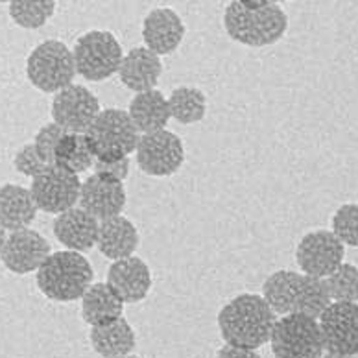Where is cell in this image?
<instances>
[{"instance_id":"6da1fadb","label":"cell","mask_w":358,"mask_h":358,"mask_svg":"<svg viewBox=\"0 0 358 358\" xmlns=\"http://www.w3.org/2000/svg\"><path fill=\"white\" fill-rule=\"evenodd\" d=\"M224 26L233 41L261 48L281 41L288 30V17L277 2L235 0L225 8Z\"/></svg>"},{"instance_id":"7a4b0ae2","label":"cell","mask_w":358,"mask_h":358,"mask_svg":"<svg viewBox=\"0 0 358 358\" xmlns=\"http://www.w3.org/2000/svg\"><path fill=\"white\" fill-rule=\"evenodd\" d=\"M262 297L277 316L305 314L320 320L333 303L323 279L299 271H273L262 285Z\"/></svg>"},{"instance_id":"3957f363","label":"cell","mask_w":358,"mask_h":358,"mask_svg":"<svg viewBox=\"0 0 358 358\" xmlns=\"http://www.w3.org/2000/svg\"><path fill=\"white\" fill-rule=\"evenodd\" d=\"M277 314L259 294L233 297L218 313V329L225 343L236 348L259 349L270 342Z\"/></svg>"},{"instance_id":"277c9868","label":"cell","mask_w":358,"mask_h":358,"mask_svg":"<svg viewBox=\"0 0 358 358\" xmlns=\"http://www.w3.org/2000/svg\"><path fill=\"white\" fill-rule=\"evenodd\" d=\"M36 273L43 296L59 303L82 299L94 277L91 262L82 253L71 250L50 253Z\"/></svg>"},{"instance_id":"5b68a950","label":"cell","mask_w":358,"mask_h":358,"mask_svg":"<svg viewBox=\"0 0 358 358\" xmlns=\"http://www.w3.org/2000/svg\"><path fill=\"white\" fill-rule=\"evenodd\" d=\"M26 76L31 85L41 92L57 94L74 83V54L65 43L57 39L39 43L26 59Z\"/></svg>"},{"instance_id":"8992f818","label":"cell","mask_w":358,"mask_h":358,"mask_svg":"<svg viewBox=\"0 0 358 358\" xmlns=\"http://www.w3.org/2000/svg\"><path fill=\"white\" fill-rule=\"evenodd\" d=\"M94 157L102 161H118L129 157L137 148L141 134L131 122L128 111L117 108L102 109L85 131Z\"/></svg>"},{"instance_id":"52a82bcc","label":"cell","mask_w":358,"mask_h":358,"mask_svg":"<svg viewBox=\"0 0 358 358\" xmlns=\"http://www.w3.org/2000/svg\"><path fill=\"white\" fill-rule=\"evenodd\" d=\"M270 345L275 358H322L325 353L320 323L305 314L277 317Z\"/></svg>"},{"instance_id":"ba28073f","label":"cell","mask_w":358,"mask_h":358,"mask_svg":"<svg viewBox=\"0 0 358 358\" xmlns=\"http://www.w3.org/2000/svg\"><path fill=\"white\" fill-rule=\"evenodd\" d=\"M76 74L91 82H103L117 74L124 59L122 46L111 31L91 30L74 45Z\"/></svg>"},{"instance_id":"9c48e42d","label":"cell","mask_w":358,"mask_h":358,"mask_svg":"<svg viewBox=\"0 0 358 358\" xmlns=\"http://www.w3.org/2000/svg\"><path fill=\"white\" fill-rule=\"evenodd\" d=\"M138 169L152 178L174 176L185 163L183 141L169 129L144 134L135 148Z\"/></svg>"},{"instance_id":"30bf717a","label":"cell","mask_w":358,"mask_h":358,"mask_svg":"<svg viewBox=\"0 0 358 358\" xmlns=\"http://www.w3.org/2000/svg\"><path fill=\"white\" fill-rule=\"evenodd\" d=\"M30 190L37 209L57 216L80 203L82 181L69 170L50 164L45 172L31 179Z\"/></svg>"},{"instance_id":"8fae6325","label":"cell","mask_w":358,"mask_h":358,"mask_svg":"<svg viewBox=\"0 0 358 358\" xmlns=\"http://www.w3.org/2000/svg\"><path fill=\"white\" fill-rule=\"evenodd\" d=\"M345 246L334 236L333 231L317 229L303 236L296 250L297 266L301 273L316 279H327L343 264Z\"/></svg>"},{"instance_id":"7c38bea8","label":"cell","mask_w":358,"mask_h":358,"mask_svg":"<svg viewBox=\"0 0 358 358\" xmlns=\"http://www.w3.org/2000/svg\"><path fill=\"white\" fill-rule=\"evenodd\" d=\"M100 111L98 98L80 83H72L52 100V118L67 134H85Z\"/></svg>"},{"instance_id":"4fadbf2b","label":"cell","mask_w":358,"mask_h":358,"mask_svg":"<svg viewBox=\"0 0 358 358\" xmlns=\"http://www.w3.org/2000/svg\"><path fill=\"white\" fill-rule=\"evenodd\" d=\"M317 323L327 353L358 355V303H331Z\"/></svg>"},{"instance_id":"5bb4252c","label":"cell","mask_w":358,"mask_h":358,"mask_svg":"<svg viewBox=\"0 0 358 358\" xmlns=\"http://www.w3.org/2000/svg\"><path fill=\"white\" fill-rule=\"evenodd\" d=\"M50 253V244L45 236L39 231L26 227L8 235L0 259L11 273L26 275L39 270Z\"/></svg>"},{"instance_id":"9a60e30c","label":"cell","mask_w":358,"mask_h":358,"mask_svg":"<svg viewBox=\"0 0 358 358\" xmlns=\"http://www.w3.org/2000/svg\"><path fill=\"white\" fill-rule=\"evenodd\" d=\"M126 201H128L126 189L118 179L94 172L82 183L80 207L94 216L98 222L122 215Z\"/></svg>"},{"instance_id":"2e32d148","label":"cell","mask_w":358,"mask_h":358,"mask_svg":"<svg viewBox=\"0 0 358 358\" xmlns=\"http://www.w3.org/2000/svg\"><path fill=\"white\" fill-rule=\"evenodd\" d=\"M152 270L141 257L115 261L108 270V285L124 303H138L152 290Z\"/></svg>"},{"instance_id":"e0dca14e","label":"cell","mask_w":358,"mask_h":358,"mask_svg":"<svg viewBox=\"0 0 358 358\" xmlns=\"http://www.w3.org/2000/svg\"><path fill=\"white\" fill-rule=\"evenodd\" d=\"M187 28L181 17L170 8L150 11L143 22V39L148 50L161 56H170L183 43Z\"/></svg>"},{"instance_id":"ac0fdd59","label":"cell","mask_w":358,"mask_h":358,"mask_svg":"<svg viewBox=\"0 0 358 358\" xmlns=\"http://www.w3.org/2000/svg\"><path fill=\"white\" fill-rule=\"evenodd\" d=\"M100 222L80 205L65 210L54 220V236L71 251H89L96 246Z\"/></svg>"},{"instance_id":"d6986e66","label":"cell","mask_w":358,"mask_h":358,"mask_svg":"<svg viewBox=\"0 0 358 358\" xmlns=\"http://www.w3.org/2000/svg\"><path fill=\"white\" fill-rule=\"evenodd\" d=\"M161 74H163L161 57L148 50L146 46H137L128 54H124V59L118 69V78L122 85L134 91L135 94L155 89Z\"/></svg>"},{"instance_id":"ffe728a7","label":"cell","mask_w":358,"mask_h":358,"mask_svg":"<svg viewBox=\"0 0 358 358\" xmlns=\"http://www.w3.org/2000/svg\"><path fill=\"white\" fill-rule=\"evenodd\" d=\"M98 251L113 262L135 255L138 248V231L126 216L118 215L100 222L98 227Z\"/></svg>"},{"instance_id":"44dd1931","label":"cell","mask_w":358,"mask_h":358,"mask_svg":"<svg viewBox=\"0 0 358 358\" xmlns=\"http://www.w3.org/2000/svg\"><path fill=\"white\" fill-rule=\"evenodd\" d=\"M37 205L31 190L15 183L0 187V225L6 231L26 229L37 216Z\"/></svg>"},{"instance_id":"7402d4cb","label":"cell","mask_w":358,"mask_h":358,"mask_svg":"<svg viewBox=\"0 0 358 358\" xmlns=\"http://www.w3.org/2000/svg\"><path fill=\"white\" fill-rule=\"evenodd\" d=\"M128 115L141 135L166 129V124L172 118L170 117L169 98H164L163 92L157 91V89L135 94L129 102Z\"/></svg>"},{"instance_id":"603a6c76","label":"cell","mask_w":358,"mask_h":358,"mask_svg":"<svg viewBox=\"0 0 358 358\" xmlns=\"http://www.w3.org/2000/svg\"><path fill=\"white\" fill-rule=\"evenodd\" d=\"M89 340L92 349L103 358L129 357L137 343L134 327L126 317H118L115 322L91 327Z\"/></svg>"},{"instance_id":"cb8c5ba5","label":"cell","mask_w":358,"mask_h":358,"mask_svg":"<svg viewBox=\"0 0 358 358\" xmlns=\"http://www.w3.org/2000/svg\"><path fill=\"white\" fill-rule=\"evenodd\" d=\"M126 303L113 292L108 282H92L82 296V317L91 327L122 317Z\"/></svg>"},{"instance_id":"d4e9b609","label":"cell","mask_w":358,"mask_h":358,"mask_svg":"<svg viewBox=\"0 0 358 358\" xmlns=\"http://www.w3.org/2000/svg\"><path fill=\"white\" fill-rule=\"evenodd\" d=\"M94 159L96 157L85 134H65L54 152V164L76 176L92 169Z\"/></svg>"},{"instance_id":"484cf974","label":"cell","mask_w":358,"mask_h":358,"mask_svg":"<svg viewBox=\"0 0 358 358\" xmlns=\"http://www.w3.org/2000/svg\"><path fill=\"white\" fill-rule=\"evenodd\" d=\"M170 117L178 120L179 124L190 126L198 124L205 118L207 113V96L198 87H176L169 96Z\"/></svg>"},{"instance_id":"4316f807","label":"cell","mask_w":358,"mask_h":358,"mask_svg":"<svg viewBox=\"0 0 358 358\" xmlns=\"http://www.w3.org/2000/svg\"><path fill=\"white\" fill-rule=\"evenodd\" d=\"M56 11L52 0H13L10 2V17L17 26L26 30H37L50 21Z\"/></svg>"},{"instance_id":"83f0119b","label":"cell","mask_w":358,"mask_h":358,"mask_svg":"<svg viewBox=\"0 0 358 358\" xmlns=\"http://www.w3.org/2000/svg\"><path fill=\"white\" fill-rule=\"evenodd\" d=\"M323 281L333 303H358V266L343 262Z\"/></svg>"},{"instance_id":"f1b7e54d","label":"cell","mask_w":358,"mask_h":358,"mask_svg":"<svg viewBox=\"0 0 358 358\" xmlns=\"http://www.w3.org/2000/svg\"><path fill=\"white\" fill-rule=\"evenodd\" d=\"M333 233L343 246L358 248V203H345L334 213Z\"/></svg>"},{"instance_id":"f546056e","label":"cell","mask_w":358,"mask_h":358,"mask_svg":"<svg viewBox=\"0 0 358 358\" xmlns=\"http://www.w3.org/2000/svg\"><path fill=\"white\" fill-rule=\"evenodd\" d=\"M67 134L62 126H57L56 122L45 124L39 131L36 134L34 138V146H36L37 154L41 155V159L46 164H54V152L63 135Z\"/></svg>"},{"instance_id":"4dcf8cb0","label":"cell","mask_w":358,"mask_h":358,"mask_svg":"<svg viewBox=\"0 0 358 358\" xmlns=\"http://www.w3.org/2000/svg\"><path fill=\"white\" fill-rule=\"evenodd\" d=\"M13 166H15L19 174L34 179L41 174V172H45L50 164H46L41 159V155L37 154L34 143H28L15 154V157H13Z\"/></svg>"},{"instance_id":"1f68e13d","label":"cell","mask_w":358,"mask_h":358,"mask_svg":"<svg viewBox=\"0 0 358 358\" xmlns=\"http://www.w3.org/2000/svg\"><path fill=\"white\" fill-rule=\"evenodd\" d=\"M92 169L96 174L109 176L113 179L124 181L129 176V169H131V161L129 157L118 159V161H102V159H94Z\"/></svg>"},{"instance_id":"d6a6232c","label":"cell","mask_w":358,"mask_h":358,"mask_svg":"<svg viewBox=\"0 0 358 358\" xmlns=\"http://www.w3.org/2000/svg\"><path fill=\"white\" fill-rule=\"evenodd\" d=\"M215 358H261L257 349H248V348H236V345H229L225 343L216 351Z\"/></svg>"},{"instance_id":"836d02e7","label":"cell","mask_w":358,"mask_h":358,"mask_svg":"<svg viewBox=\"0 0 358 358\" xmlns=\"http://www.w3.org/2000/svg\"><path fill=\"white\" fill-rule=\"evenodd\" d=\"M6 238H8V233H6L4 227H2V225H0V253H2V250H4Z\"/></svg>"},{"instance_id":"e575fe53","label":"cell","mask_w":358,"mask_h":358,"mask_svg":"<svg viewBox=\"0 0 358 358\" xmlns=\"http://www.w3.org/2000/svg\"><path fill=\"white\" fill-rule=\"evenodd\" d=\"M322 358H358L357 355H336V353H327Z\"/></svg>"},{"instance_id":"d590c367","label":"cell","mask_w":358,"mask_h":358,"mask_svg":"<svg viewBox=\"0 0 358 358\" xmlns=\"http://www.w3.org/2000/svg\"><path fill=\"white\" fill-rule=\"evenodd\" d=\"M122 358H143V357H131V355H129V357H122Z\"/></svg>"},{"instance_id":"8d00e7d4","label":"cell","mask_w":358,"mask_h":358,"mask_svg":"<svg viewBox=\"0 0 358 358\" xmlns=\"http://www.w3.org/2000/svg\"><path fill=\"white\" fill-rule=\"evenodd\" d=\"M357 357H358V355H357Z\"/></svg>"}]
</instances>
